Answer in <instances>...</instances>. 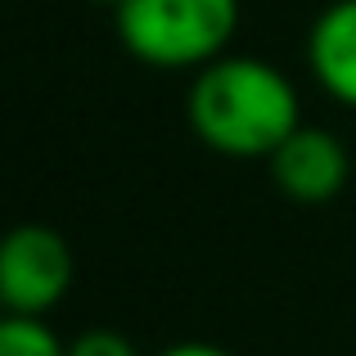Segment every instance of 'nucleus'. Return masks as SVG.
<instances>
[{
	"instance_id": "7",
	"label": "nucleus",
	"mask_w": 356,
	"mask_h": 356,
	"mask_svg": "<svg viewBox=\"0 0 356 356\" xmlns=\"http://www.w3.org/2000/svg\"><path fill=\"white\" fill-rule=\"evenodd\" d=\"M68 356H140L136 343L118 330H86L68 343Z\"/></svg>"
},
{
	"instance_id": "1",
	"label": "nucleus",
	"mask_w": 356,
	"mask_h": 356,
	"mask_svg": "<svg viewBox=\"0 0 356 356\" xmlns=\"http://www.w3.org/2000/svg\"><path fill=\"white\" fill-rule=\"evenodd\" d=\"M185 113L194 136L226 158H270L302 127L298 86L284 68L257 54H221L199 68Z\"/></svg>"
},
{
	"instance_id": "6",
	"label": "nucleus",
	"mask_w": 356,
	"mask_h": 356,
	"mask_svg": "<svg viewBox=\"0 0 356 356\" xmlns=\"http://www.w3.org/2000/svg\"><path fill=\"white\" fill-rule=\"evenodd\" d=\"M0 356H68V343L41 316H5L0 321Z\"/></svg>"
},
{
	"instance_id": "5",
	"label": "nucleus",
	"mask_w": 356,
	"mask_h": 356,
	"mask_svg": "<svg viewBox=\"0 0 356 356\" xmlns=\"http://www.w3.org/2000/svg\"><path fill=\"white\" fill-rule=\"evenodd\" d=\"M307 68L325 95L356 108V0H334L307 32Z\"/></svg>"
},
{
	"instance_id": "9",
	"label": "nucleus",
	"mask_w": 356,
	"mask_h": 356,
	"mask_svg": "<svg viewBox=\"0 0 356 356\" xmlns=\"http://www.w3.org/2000/svg\"><path fill=\"white\" fill-rule=\"evenodd\" d=\"M95 5H108V9H113V5H118V0H95Z\"/></svg>"
},
{
	"instance_id": "3",
	"label": "nucleus",
	"mask_w": 356,
	"mask_h": 356,
	"mask_svg": "<svg viewBox=\"0 0 356 356\" xmlns=\"http://www.w3.org/2000/svg\"><path fill=\"white\" fill-rule=\"evenodd\" d=\"M77 284L72 243L54 226L27 221L0 243V302L9 316H45Z\"/></svg>"
},
{
	"instance_id": "2",
	"label": "nucleus",
	"mask_w": 356,
	"mask_h": 356,
	"mask_svg": "<svg viewBox=\"0 0 356 356\" xmlns=\"http://www.w3.org/2000/svg\"><path fill=\"white\" fill-rule=\"evenodd\" d=\"M118 41L158 72H199L226 54L239 27V0H118Z\"/></svg>"
},
{
	"instance_id": "4",
	"label": "nucleus",
	"mask_w": 356,
	"mask_h": 356,
	"mask_svg": "<svg viewBox=\"0 0 356 356\" xmlns=\"http://www.w3.org/2000/svg\"><path fill=\"white\" fill-rule=\"evenodd\" d=\"M266 167H270L275 190L284 194V199H293V203H307V208L339 199L343 185H348V176H352L348 145H343L334 131L307 127V122L266 158Z\"/></svg>"
},
{
	"instance_id": "8",
	"label": "nucleus",
	"mask_w": 356,
	"mask_h": 356,
	"mask_svg": "<svg viewBox=\"0 0 356 356\" xmlns=\"http://www.w3.org/2000/svg\"><path fill=\"white\" fill-rule=\"evenodd\" d=\"M154 356H235V352L217 348V343H203V339H185V343H172V348H163Z\"/></svg>"
}]
</instances>
